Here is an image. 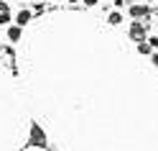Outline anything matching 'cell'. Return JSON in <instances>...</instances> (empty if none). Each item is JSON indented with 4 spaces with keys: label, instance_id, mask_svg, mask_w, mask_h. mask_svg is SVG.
<instances>
[{
    "label": "cell",
    "instance_id": "obj_1",
    "mask_svg": "<svg viewBox=\"0 0 158 151\" xmlns=\"http://www.w3.org/2000/svg\"><path fill=\"white\" fill-rule=\"evenodd\" d=\"M151 5H143V3H133L130 5V16L133 18H151Z\"/></svg>",
    "mask_w": 158,
    "mask_h": 151
},
{
    "label": "cell",
    "instance_id": "obj_2",
    "mask_svg": "<svg viewBox=\"0 0 158 151\" xmlns=\"http://www.w3.org/2000/svg\"><path fill=\"white\" fill-rule=\"evenodd\" d=\"M31 146H46V136H44V131L38 123L31 126Z\"/></svg>",
    "mask_w": 158,
    "mask_h": 151
},
{
    "label": "cell",
    "instance_id": "obj_3",
    "mask_svg": "<svg viewBox=\"0 0 158 151\" xmlns=\"http://www.w3.org/2000/svg\"><path fill=\"white\" fill-rule=\"evenodd\" d=\"M130 38L133 41H145V23H140V21H135L133 26H130Z\"/></svg>",
    "mask_w": 158,
    "mask_h": 151
},
{
    "label": "cell",
    "instance_id": "obj_4",
    "mask_svg": "<svg viewBox=\"0 0 158 151\" xmlns=\"http://www.w3.org/2000/svg\"><path fill=\"white\" fill-rule=\"evenodd\" d=\"M31 18H33L31 11H21V13L15 16V23H18V26H26V23H31Z\"/></svg>",
    "mask_w": 158,
    "mask_h": 151
},
{
    "label": "cell",
    "instance_id": "obj_5",
    "mask_svg": "<svg viewBox=\"0 0 158 151\" xmlns=\"http://www.w3.org/2000/svg\"><path fill=\"white\" fill-rule=\"evenodd\" d=\"M8 38H10V41H18V38H21V26H10V28H8Z\"/></svg>",
    "mask_w": 158,
    "mask_h": 151
},
{
    "label": "cell",
    "instance_id": "obj_6",
    "mask_svg": "<svg viewBox=\"0 0 158 151\" xmlns=\"http://www.w3.org/2000/svg\"><path fill=\"white\" fill-rule=\"evenodd\" d=\"M151 49H153L151 41H138V51L140 54H151Z\"/></svg>",
    "mask_w": 158,
    "mask_h": 151
},
{
    "label": "cell",
    "instance_id": "obj_7",
    "mask_svg": "<svg viewBox=\"0 0 158 151\" xmlns=\"http://www.w3.org/2000/svg\"><path fill=\"white\" fill-rule=\"evenodd\" d=\"M107 21H110L112 26H117V23H120V21H123V16H120V13H117V11H112L110 16H107Z\"/></svg>",
    "mask_w": 158,
    "mask_h": 151
},
{
    "label": "cell",
    "instance_id": "obj_8",
    "mask_svg": "<svg viewBox=\"0 0 158 151\" xmlns=\"http://www.w3.org/2000/svg\"><path fill=\"white\" fill-rule=\"evenodd\" d=\"M10 23V13L8 11H0V26H8Z\"/></svg>",
    "mask_w": 158,
    "mask_h": 151
},
{
    "label": "cell",
    "instance_id": "obj_9",
    "mask_svg": "<svg viewBox=\"0 0 158 151\" xmlns=\"http://www.w3.org/2000/svg\"><path fill=\"white\" fill-rule=\"evenodd\" d=\"M82 3H84V5H89V8H92V5H97V3H100V0H82Z\"/></svg>",
    "mask_w": 158,
    "mask_h": 151
},
{
    "label": "cell",
    "instance_id": "obj_10",
    "mask_svg": "<svg viewBox=\"0 0 158 151\" xmlns=\"http://www.w3.org/2000/svg\"><path fill=\"white\" fill-rule=\"evenodd\" d=\"M148 41H151V44H153V49L158 46V38H156V36H153V38H148Z\"/></svg>",
    "mask_w": 158,
    "mask_h": 151
},
{
    "label": "cell",
    "instance_id": "obj_11",
    "mask_svg": "<svg viewBox=\"0 0 158 151\" xmlns=\"http://www.w3.org/2000/svg\"><path fill=\"white\" fill-rule=\"evenodd\" d=\"M151 62H153V64H158V54H153V56H151Z\"/></svg>",
    "mask_w": 158,
    "mask_h": 151
},
{
    "label": "cell",
    "instance_id": "obj_12",
    "mask_svg": "<svg viewBox=\"0 0 158 151\" xmlns=\"http://www.w3.org/2000/svg\"><path fill=\"white\" fill-rule=\"evenodd\" d=\"M69 3H77V0H69Z\"/></svg>",
    "mask_w": 158,
    "mask_h": 151
}]
</instances>
